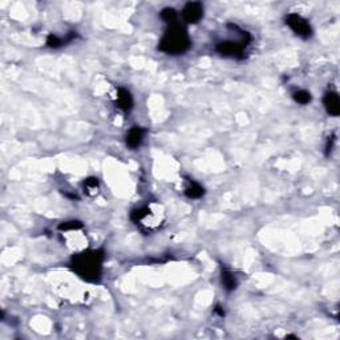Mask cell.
<instances>
[{
    "instance_id": "cell-1",
    "label": "cell",
    "mask_w": 340,
    "mask_h": 340,
    "mask_svg": "<svg viewBox=\"0 0 340 340\" xmlns=\"http://www.w3.org/2000/svg\"><path fill=\"white\" fill-rule=\"evenodd\" d=\"M103 250H87L74 256L72 268L79 277L88 282H96L101 278L103 273Z\"/></svg>"
},
{
    "instance_id": "cell-2",
    "label": "cell",
    "mask_w": 340,
    "mask_h": 340,
    "mask_svg": "<svg viewBox=\"0 0 340 340\" xmlns=\"http://www.w3.org/2000/svg\"><path fill=\"white\" fill-rule=\"evenodd\" d=\"M191 41L185 27L172 24L160 41V49L168 55H182L190 48Z\"/></svg>"
},
{
    "instance_id": "cell-3",
    "label": "cell",
    "mask_w": 340,
    "mask_h": 340,
    "mask_svg": "<svg viewBox=\"0 0 340 340\" xmlns=\"http://www.w3.org/2000/svg\"><path fill=\"white\" fill-rule=\"evenodd\" d=\"M161 213H160V209H156L153 210L152 206H145V208L137 209V210H133L132 213V221L137 225H144L147 226L148 229H152V227H156L160 225L161 222Z\"/></svg>"
},
{
    "instance_id": "cell-4",
    "label": "cell",
    "mask_w": 340,
    "mask_h": 340,
    "mask_svg": "<svg viewBox=\"0 0 340 340\" xmlns=\"http://www.w3.org/2000/svg\"><path fill=\"white\" fill-rule=\"evenodd\" d=\"M286 23L298 36L303 37V39H308L312 35V28H311L310 23L298 14H290L286 18Z\"/></svg>"
},
{
    "instance_id": "cell-5",
    "label": "cell",
    "mask_w": 340,
    "mask_h": 340,
    "mask_svg": "<svg viewBox=\"0 0 340 340\" xmlns=\"http://www.w3.org/2000/svg\"><path fill=\"white\" fill-rule=\"evenodd\" d=\"M249 41L250 40L221 41L220 44L217 45V51L225 56H235V57H239V55L243 51V48L249 44Z\"/></svg>"
},
{
    "instance_id": "cell-6",
    "label": "cell",
    "mask_w": 340,
    "mask_h": 340,
    "mask_svg": "<svg viewBox=\"0 0 340 340\" xmlns=\"http://www.w3.org/2000/svg\"><path fill=\"white\" fill-rule=\"evenodd\" d=\"M183 19L190 24H197L203 18V7L198 2H190L183 8Z\"/></svg>"
},
{
    "instance_id": "cell-7",
    "label": "cell",
    "mask_w": 340,
    "mask_h": 340,
    "mask_svg": "<svg viewBox=\"0 0 340 340\" xmlns=\"http://www.w3.org/2000/svg\"><path fill=\"white\" fill-rule=\"evenodd\" d=\"M323 104L325 106L327 113L336 117L340 114V100L336 92H327L323 99Z\"/></svg>"
},
{
    "instance_id": "cell-8",
    "label": "cell",
    "mask_w": 340,
    "mask_h": 340,
    "mask_svg": "<svg viewBox=\"0 0 340 340\" xmlns=\"http://www.w3.org/2000/svg\"><path fill=\"white\" fill-rule=\"evenodd\" d=\"M144 134H145V130L140 126H133L130 130L126 134V145H128L130 149H137V148L143 144Z\"/></svg>"
},
{
    "instance_id": "cell-9",
    "label": "cell",
    "mask_w": 340,
    "mask_h": 340,
    "mask_svg": "<svg viewBox=\"0 0 340 340\" xmlns=\"http://www.w3.org/2000/svg\"><path fill=\"white\" fill-rule=\"evenodd\" d=\"M116 103H117V106L121 110H124V112H130L133 108V97L132 95H130V92H129L128 89L124 88L118 89Z\"/></svg>"
},
{
    "instance_id": "cell-10",
    "label": "cell",
    "mask_w": 340,
    "mask_h": 340,
    "mask_svg": "<svg viewBox=\"0 0 340 340\" xmlns=\"http://www.w3.org/2000/svg\"><path fill=\"white\" fill-rule=\"evenodd\" d=\"M221 281H222V285L226 291H233L237 287V279L233 273L227 268H222L221 271Z\"/></svg>"
},
{
    "instance_id": "cell-11",
    "label": "cell",
    "mask_w": 340,
    "mask_h": 340,
    "mask_svg": "<svg viewBox=\"0 0 340 340\" xmlns=\"http://www.w3.org/2000/svg\"><path fill=\"white\" fill-rule=\"evenodd\" d=\"M203 193H205L203 187H202L199 183L194 182V181H191V182L189 183V186L185 189V194H186L189 198H191V199H197V198H201L202 195H203Z\"/></svg>"
},
{
    "instance_id": "cell-12",
    "label": "cell",
    "mask_w": 340,
    "mask_h": 340,
    "mask_svg": "<svg viewBox=\"0 0 340 340\" xmlns=\"http://www.w3.org/2000/svg\"><path fill=\"white\" fill-rule=\"evenodd\" d=\"M161 18L164 22H166L168 24H176V20H177V12L174 8H165V10H162L161 12Z\"/></svg>"
},
{
    "instance_id": "cell-13",
    "label": "cell",
    "mask_w": 340,
    "mask_h": 340,
    "mask_svg": "<svg viewBox=\"0 0 340 340\" xmlns=\"http://www.w3.org/2000/svg\"><path fill=\"white\" fill-rule=\"evenodd\" d=\"M294 100H295L298 104H302V105H306L311 101V93L304 89H300V91H296L294 93Z\"/></svg>"
},
{
    "instance_id": "cell-14",
    "label": "cell",
    "mask_w": 340,
    "mask_h": 340,
    "mask_svg": "<svg viewBox=\"0 0 340 340\" xmlns=\"http://www.w3.org/2000/svg\"><path fill=\"white\" fill-rule=\"evenodd\" d=\"M97 186H99V181H97V178H93V177H92V178H88L84 182L85 190L89 191V193H92V191H96Z\"/></svg>"
},
{
    "instance_id": "cell-15",
    "label": "cell",
    "mask_w": 340,
    "mask_h": 340,
    "mask_svg": "<svg viewBox=\"0 0 340 340\" xmlns=\"http://www.w3.org/2000/svg\"><path fill=\"white\" fill-rule=\"evenodd\" d=\"M62 43H64V40H61V39H59V37L55 36V35H51V36H49V37H48V39H47V44H48V47H51V48L61 47Z\"/></svg>"
}]
</instances>
